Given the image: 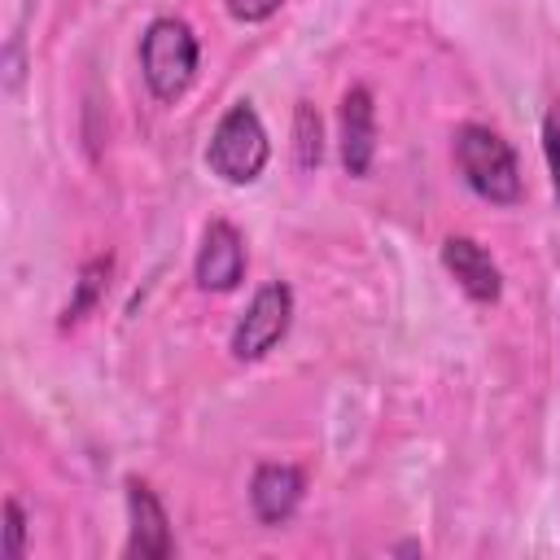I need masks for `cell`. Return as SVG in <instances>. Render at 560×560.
<instances>
[{"label": "cell", "mask_w": 560, "mask_h": 560, "mask_svg": "<svg viewBox=\"0 0 560 560\" xmlns=\"http://www.w3.org/2000/svg\"><path fill=\"white\" fill-rule=\"evenodd\" d=\"M105 276H109V258H92V262L79 271V289H74V298H70L61 324H79V319L96 306V298H101V289H105Z\"/></svg>", "instance_id": "11"}, {"label": "cell", "mask_w": 560, "mask_h": 560, "mask_svg": "<svg viewBox=\"0 0 560 560\" xmlns=\"http://www.w3.org/2000/svg\"><path fill=\"white\" fill-rule=\"evenodd\" d=\"M293 149H298V166H302V171L319 166V158H324L319 114H315L306 101H302V105H298V114H293Z\"/></svg>", "instance_id": "10"}, {"label": "cell", "mask_w": 560, "mask_h": 560, "mask_svg": "<svg viewBox=\"0 0 560 560\" xmlns=\"http://www.w3.org/2000/svg\"><path fill=\"white\" fill-rule=\"evenodd\" d=\"M284 0H223V9L236 18V22H267Z\"/></svg>", "instance_id": "14"}, {"label": "cell", "mask_w": 560, "mask_h": 560, "mask_svg": "<svg viewBox=\"0 0 560 560\" xmlns=\"http://www.w3.org/2000/svg\"><path fill=\"white\" fill-rule=\"evenodd\" d=\"M442 267L455 276V284L472 302H481V306L499 302L503 276H499V267H494V258H490V249L481 241H472V236H446L442 241Z\"/></svg>", "instance_id": "7"}, {"label": "cell", "mask_w": 560, "mask_h": 560, "mask_svg": "<svg viewBox=\"0 0 560 560\" xmlns=\"http://www.w3.org/2000/svg\"><path fill=\"white\" fill-rule=\"evenodd\" d=\"M542 153H547V166H551V188L560 197V101H551V109L542 118Z\"/></svg>", "instance_id": "13"}, {"label": "cell", "mask_w": 560, "mask_h": 560, "mask_svg": "<svg viewBox=\"0 0 560 560\" xmlns=\"http://www.w3.org/2000/svg\"><path fill=\"white\" fill-rule=\"evenodd\" d=\"M267 158H271V140H267V127H262L258 109L249 101L228 105L219 127H214V136H210L206 166L223 184H254L262 175Z\"/></svg>", "instance_id": "2"}, {"label": "cell", "mask_w": 560, "mask_h": 560, "mask_svg": "<svg viewBox=\"0 0 560 560\" xmlns=\"http://www.w3.org/2000/svg\"><path fill=\"white\" fill-rule=\"evenodd\" d=\"M455 166L481 201H490V206H516L521 201V162L494 127L464 122L455 131Z\"/></svg>", "instance_id": "1"}, {"label": "cell", "mask_w": 560, "mask_h": 560, "mask_svg": "<svg viewBox=\"0 0 560 560\" xmlns=\"http://www.w3.org/2000/svg\"><path fill=\"white\" fill-rule=\"evenodd\" d=\"M140 74L158 101H179L197 74V35L179 18H153L140 35Z\"/></svg>", "instance_id": "3"}, {"label": "cell", "mask_w": 560, "mask_h": 560, "mask_svg": "<svg viewBox=\"0 0 560 560\" xmlns=\"http://www.w3.org/2000/svg\"><path fill=\"white\" fill-rule=\"evenodd\" d=\"M249 503L262 525H280L302 503V472L293 464H258L249 481Z\"/></svg>", "instance_id": "9"}, {"label": "cell", "mask_w": 560, "mask_h": 560, "mask_svg": "<svg viewBox=\"0 0 560 560\" xmlns=\"http://www.w3.org/2000/svg\"><path fill=\"white\" fill-rule=\"evenodd\" d=\"M127 521H131V534H127V556H140V560H166L175 551V538H171V516L166 508L158 503L153 486L140 481V477H127Z\"/></svg>", "instance_id": "5"}, {"label": "cell", "mask_w": 560, "mask_h": 560, "mask_svg": "<svg viewBox=\"0 0 560 560\" xmlns=\"http://www.w3.org/2000/svg\"><path fill=\"white\" fill-rule=\"evenodd\" d=\"M26 551V512L18 499H4V560H22Z\"/></svg>", "instance_id": "12"}, {"label": "cell", "mask_w": 560, "mask_h": 560, "mask_svg": "<svg viewBox=\"0 0 560 560\" xmlns=\"http://www.w3.org/2000/svg\"><path fill=\"white\" fill-rule=\"evenodd\" d=\"M337 122H341V166L350 175H368V166L376 158V105L363 83H354L341 96Z\"/></svg>", "instance_id": "8"}, {"label": "cell", "mask_w": 560, "mask_h": 560, "mask_svg": "<svg viewBox=\"0 0 560 560\" xmlns=\"http://www.w3.org/2000/svg\"><path fill=\"white\" fill-rule=\"evenodd\" d=\"M192 276H197V284L206 293H228V289L241 284V276H245V236L228 219H214L201 232V249H197Z\"/></svg>", "instance_id": "6"}, {"label": "cell", "mask_w": 560, "mask_h": 560, "mask_svg": "<svg viewBox=\"0 0 560 560\" xmlns=\"http://www.w3.org/2000/svg\"><path fill=\"white\" fill-rule=\"evenodd\" d=\"M289 324H293V289L284 280H267L232 328V359L241 363L262 359L289 332Z\"/></svg>", "instance_id": "4"}]
</instances>
